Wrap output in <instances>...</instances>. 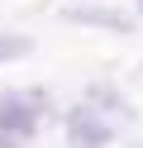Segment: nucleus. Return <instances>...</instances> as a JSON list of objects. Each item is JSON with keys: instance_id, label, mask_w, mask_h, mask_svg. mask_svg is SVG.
Here are the masks:
<instances>
[{"instance_id": "f257e3e1", "label": "nucleus", "mask_w": 143, "mask_h": 148, "mask_svg": "<svg viewBox=\"0 0 143 148\" xmlns=\"http://www.w3.org/2000/svg\"><path fill=\"white\" fill-rule=\"evenodd\" d=\"M38 96H24V91H5L0 96V148H24L38 129Z\"/></svg>"}, {"instance_id": "f03ea898", "label": "nucleus", "mask_w": 143, "mask_h": 148, "mask_svg": "<svg viewBox=\"0 0 143 148\" xmlns=\"http://www.w3.org/2000/svg\"><path fill=\"white\" fill-rule=\"evenodd\" d=\"M110 134H114L110 119H105L95 105H76L72 119H67V143H72V148H105Z\"/></svg>"}, {"instance_id": "7ed1b4c3", "label": "nucleus", "mask_w": 143, "mask_h": 148, "mask_svg": "<svg viewBox=\"0 0 143 148\" xmlns=\"http://www.w3.org/2000/svg\"><path fill=\"white\" fill-rule=\"evenodd\" d=\"M67 19L72 24H91V29H110V34H129L133 19L124 10H105V5H76V10H67Z\"/></svg>"}, {"instance_id": "20e7f679", "label": "nucleus", "mask_w": 143, "mask_h": 148, "mask_svg": "<svg viewBox=\"0 0 143 148\" xmlns=\"http://www.w3.org/2000/svg\"><path fill=\"white\" fill-rule=\"evenodd\" d=\"M29 48H34V43H29L24 34H0V62H14V58H24Z\"/></svg>"}, {"instance_id": "39448f33", "label": "nucleus", "mask_w": 143, "mask_h": 148, "mask_svg": "<svg viewBox=\"0 0 143 148\" xmlns=\"http://www.w3.org/2000/svg\"><path fill=\"white\" fill-rule=\"evenodd\" d=\"M129 148H143V143H129Z\"/></svg>"}, {"instance_id": "423d86ee", "label": "nucleus", "mask_w": 143, "mask_h": 148, "mask_svg": "<svg viewBox=\"0 0 143 148\" xmlns=\"http://www.w3.org/2000/svg\"><path fill=\"white\" fill-rule=\"evenodd\" d=\"M138 10H143V0H138Z\"/></svg>"}]
</instances>
